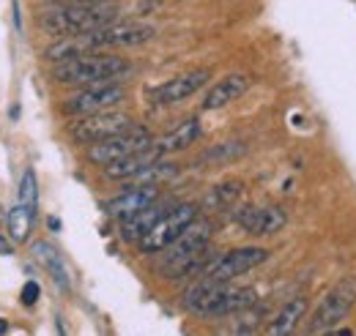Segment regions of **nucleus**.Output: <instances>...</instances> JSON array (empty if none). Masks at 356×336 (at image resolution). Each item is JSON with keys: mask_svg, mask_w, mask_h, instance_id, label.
I'll return each instance as SVG.
<instances>
[{"mask_svg": "<svg viewBox=\"0 0 356 336\" xmlns=\"http://www.w3.org/2000/svg\"><path fill=\"white\" fill-rule=\"evenodd\" d=\"M36 172L33 169H25L22 172V180H19V205H25V208L36 210Z\"/></svg>", "mask_w": 356, "mask_h": 336, "instance_id": "nucleus-23", "label": "nucleus"}, {"mask_svg": "<svg viewBox=\"0 0 356 336\" xmlns=\"http://www.w3.org/2000/svg\"><path fill=\"white\" fill-rule=\"evenodd\" d=\"M244 151H247V148H244L241 142H222V145H217L214 151H209L203 159H214V162H217V159H233V156H241Z\"/></svg>", "mask_w": 356, "mask_h": 336, "instance_id": "nucleus-24", "label": "nucleus"}, {"mask_svg": "<svg viewBox=\"0 0 356 336\" xmlns=\"http://www.w3.org/2000/svg\"><path fill=\"white\" fill-rule=\"evenodd\" d=\"M63 3H115V0H63Z\"/></svg>", "mask_w": 356, "mask_h": 336, "instance_id": "nucleus-27", "label": "nucleus"}, {"mask_svg": "<svg viewBox=\"0 0 356 336\" xmlns=\"http://www.w3.org/2000/svg\"><path fill=\"white\" fill-rule=\"evenodd\" d=\"M168 208H170V205H162V203L156 200L154 205L137 210L134 216L124 219V224H121V238H124V241H129V244H137V241H140V238H143V235L156 224V219H159Z\"/></svg>", "mask_w": 356, "mask_h": 336, "instance_id": "nucleus-18", "label": "nucleus"}, {"mask_svg": "<svg viewBox=\"0 0 356 336\" xmlns=\"http://www.w3.org/2000/svg\"><path fill=\"white\" fill-rule=\"evenodd\" d=\"M233 219H236V224H238L244 233H250V235H255V238L274 235V233H280V230L288 224V213L282 208H277V205H264V208L247 205V208L236 210Z\"/></svg>", "mask_w": 356, "mask_h": 336, "instance_id": "nucleus-12", "label": "nucleus"}, {"mask_svg": "<svg viewBox=\"0 0 356 336\" xmlns=\"http://www.w3.org/2000/svg\"><path fill=\"white\" fill-rule=\"evenodd\" d=\"M209 244H211V224L195 219L168 249H162L159 274H165L168 279H176V276L195 271L203 262Z\"/></svg>", "mask_w": 356, "mask_h": 336, "instance_id": "nucleus-4", "label": "nucleus"}, {"mask_svg": "<svg viewBox=\"0 0 356 336\" xmlns=\"http://www.w3.org/2000/svg\"><path fill=\"white\" fill-rule=\"evenodd\" d=\"M356 306V279L346 276L340 279L329 293L323 295V301L318 303V309L312 312L310 323H307V334H329L334 331Z\"/></svg>", "mask_w": 356, "mask_h": 336, "instance_id": "nucleus-5", "label": "nucleus"}, {"mask_svg": "<svg viewBox=\"0 0 356 336\" xmlns=\"http://www.w3.org/2000/svg\"><path fill=\"white\" fill-rule=\"evenodd\" d=\"M6 331H8V323H6V320H0V334H6Z\"/></svg>", "mask_w": 356, "mask_h": 336, "instance_id": "nucleus-28", "label": "nucleus"}, {"mask_svg": "<svg viewBox=\"0 0 356 336\" xmlns=\"http://www.w3.org/2000/svg\"><path fill=\"white\" fill-rule=\"evenodd\" d=\"M124 99H127V87L121 83L86 85L80 93H74L63 101V112L74 115V118L90 115V112H104V110H115Z\"/></svg>", "mask_w": 356, "mask_h": 336, "instance_id": "nucleus-9", "label": "nucleus"}, {"mask_svg": "<svg viewBox=\"0 0 356 336\" xmlns=\"http://www.w3.org/2000/svg\"><path fill=\"white\" fill-rule=\"evenodd\" d=\"M197 219V205H192V203H181V205H170V208L165 210L159 219H156V224L137 241V246H140V252L143 254H159L162 249H168L173 241H176L178 235L192 224Z\"/></svg>", "mask_w": 356, "mask_h": 336, "instance_id": "nucleus-6", "label": "nucleus"}, {"mask_svg": "<svg viewBox=\"0 0 356 336\" xmlns=\"http://www.w3.org/2000/svg\"><path fill=\"white\" fill-rule=\"evenodd\" d=\"M33 257H36L47 271L52 274V279H55L63 290H69V271H66V265H63L60 254L55 252L49 244H44V241H36V244H33Z\"/></svg>", "mask_w": 356, "mask_h": 336, "instance_id": "nucleus-21", "label": "nucleus"}, {"mask_svg": "<svg viewBox=\"0 0 356 336\" xmlns=\"http://www.w3.org/2000/svg\"><path fill=\"white\" fill-rule=\"evenodd\" d=\"M132 72L129 60L118 58V55H104V52H86L77 55L72 60L55 63L52 69V80L58 85H99V83H118L121 77H127Z\"/></svg>", "mask_w": 356, "mask_h": 336, "instance_id": "nucleus-3", "label": "nucleus"}, {"mask_svg": "<svg viewBox=\"0 0 356 336\" xmlns=\"http://www.w3.org/2000/svg\"><path fill=\"white\" fill-rule=\"evenodd\" d=\"M0 219H6V216H3V208H0Z\"/></svg>", "mask_w": 356, "mask_h": 336, "instance_id": "nucleus-29", "label": "nucleus"}, {"mask_svg": "<svg viewBox=\"0 0 356 336\" xmlns=\"http://www.w3.org/2000/svg\"><path fill=\"white\" fill-rule=\"evenodd\" d=\"M211 80V72L209 69H192V72H184L173 80L162 83L159 87L151 90V101L159 104V107H168V104H178L189 96H195L203 85Z\"/></svg>", "mask_w": 356, "mask_h": 336, "instance_id": "nucleus-13", "label": "nucleus"}, {"mask_svg": "<svg viewBox=\"0 0 356 336\" xmlns=\"http://www.w3.org/2000/svg\"><path fill=\"white\" fill-rule=\"evenodd\" d=\"M132 118L127 112H118V110H104V112H90V115H80L72 126L69 134L72 140L90 145V142H99V140H107V137H115L127 128H132Z\"/></svg>", "mask_w": 356, "mask_h": 336, "instance_id": "nucleus-10", "label": "nucleus"}, {"mask_svg": "<svg viewBox=\"0 0 356 336\" xmlns=\"http://www.w3.org/2000/svg\"><path fill=\"white\" fill-rule=\"evenodd\" d=\"M39 293H42L39 282H28V285L22 287V303H25V306H33V303L39 301Z\"/></svg>", "mask_w": 356, "mask_h": 336, "instance_id": "nucleus-25", "label": "nucleus"}, {"mask_svg": "<svg viewBox=\"0 0 356 336\" xmlns=\"http://www.w3.org/2000/svg\"><path fill=\"white\" fill-rule=\"evenodd\" d=\"M268 260V252L264 246H238V249H230V252L214 257L203 271L200 276L206 279H217V282H233L236 276L258 268L261 262Z\"/></svg>", "mask_w": 356, "mask_h": 336, "instance_id": "nucleus-11", "label": "nucleus"}, {"mask_svg": "<svg viewBox=\"0 0 356 336\" xmlns=\"http://www.w3.org/2000/svg\"><path fill=\"white\" fill-rule=\"evenodd\" d=\"M156 159H162V153L151 145V148H145V151H137V153L127 156V159H118V162L107 165V167H104V175H107L110 180H132V178H137L145 167H151Z\"/></svg>", "mask_w": 356, "mask_h": 336, "instance_id": "nucleus-16", "label": "nucleus"}, {"mask_svg": "<svg viewBox=\"0 0 356 336\" xmlns=\"http://www.w3.org/2000/svg\"><path fill=\"white\" fill-rule=\"evenodd\" d=\"M86 44H88L90 52H99V49H124V47H140V44L151 42L156 36V28L154 25H145V22H110L99 31H90V33H80Z\"/></svg>", "mask_w": 356, "mask_h": 336, "instance_id": "nucleus-8", "label": "nucleus"}, {"mask_svg": "<svg viewBox=\"0 0 356 336\" xmlns=\"http://www.w3.org/2000/svg\"><path fill=\"white\" fill-rule=\"evenodd\" d=\"M258 293L252 287H233L230 282L200 279L184 295V306L197 317H227L252 309Z\"/></svg>", "mask_w": 356, "mask_h": 336, "instance_id": "nucleus-1", "label": "nucleus"}, {"mask_svg": "<svg viewBox=\"0 0 356 336\" xmlns=\"http://www.w3.org/2000/svg\"><path fill=\"white\" fill-rule=\"evenodd\" d=\"M118 19V8L113 3H63L47 8L39 17V28L49 36H80L99 31Z\"/></svg>", "mask_w": 356, "mask_h": 336, "instance_id": "nucleus-2", "label": "nucleus"}, {"mask_svg": "<svg viewBox=\"0 0 356 336\" xmlns=\"http://www.w3.org/2000/svg\"><path fill=\"white\" fill-rule=\"evenodd\" d=\"M156 200H159V186H156V183H137V186H129L127 192L115 194L113 200H107V203H104V210H107V216L124 221V219L134 216L137 210L154 205Z\"/></svg>", "mask_w": 356, "mask_h": 336, "instance_id": "nucleus-14", "label": "nucleus"}, {"mask_svg": "<svg viewBox=\"0 0 356 336\" xmlns=\"http://www.w3.org/2000/svg\"><path fill=\"white\" fill-rule=\"evenodd\" d=\"M6 254H11V244H8V238L0 235V257H6Z\"/></svg>", "mask_w": 356, "mask_h": 336, "instance_id": "nucleus-26", "label": "nucleus"}, {"mask_svg": "<svg viewBox=\"0 0 356 336\" xmlns=\"http://www.w3.org/2000/svg\"><path fill=\"white\" fill-rule=\"evenodd\" d=\"M151 145H154L151 131H148V128L132 126V128H127V131H121V134H115V137L90 142L86 156H88V162H93V165L107 167V165H113V162H118V159H127V156H132L137 151H145V148H151Z\"/></svg>", "mask_w": 356, "mask_h": 336, "instance_id": "nucleus-7", "label": "nucleus"}, {"mask_svg": "<svg viewBox=\"0 0 356 336\" xmlns=\"http://www.w3.org/2000/svg\"><path fill=\"white\" fill-rule=\"evenodd\" d=\"M33 216H36V210L25 208V205H19V203L8 210L6 224H8V235H11L17 244H25V241H28L31 227H33Z\"/></svg>", "mask_w": 356, "mask_h": 336, "instance_id": "nucleus-22", "label": "nucleus"}, {"mask_svg": "<svg viewBox=\"0 0 356 336\" xmlns=\"http://www.w3.org/2000/svg\"><path fill=\"white\" fill-rule=\"evenodd\" d=\"M250 85H252V80L247 74H227V77L217 80V83L209 87V93H206V99H203L200 107L203 110H222L230 101L241 99L250 90Z\"/></svg>", "mask_w": 356, "mask_h": 336, "instance_id": "nucleus-15", "label": "nucleus"}, {"mask_svg": "<svg viewBox=\"0 0 356 336\" xmlns=\"http://www.w3.org/2000/svg\"><path fill=\"white\" fill-rule=\"evenodd\" d=\"M241 180H222V183H217L209 194H206V200H203V208L209 210H227L236 205V200L241 197Z\"/></svg>", "mask_w": 356, "mask_h": 336, "instance_id": "nucleus-20", "label": "nucleus"}, {"mask_svg": "<svg viewBox=\"0 0 356 336\" xmlns=\"http://www.w3.org/2000/svg\"><path fill=\"white\" fill-rule=\"evenodd\" d=\"M200 134H203L200 121H197V118H189V121L178 124L176 128H170L168 134H162L159 140H154V148H156L162 156H168V153H178V151L189 148Z\"/></svg>", "mask_w": 356, "mask_h": 336, "instance_id": "nucleus-17", "label": "nucleus"}, {"mask_svg": "<svg viewBox=\"0 0 356 336\" xmlns=\"http://www.w3.org/2000/svg\"><path fill=\"white\" fill-rule=\"evenodd\" d=\"M305 312H307V298L305 295H296V298H291L277 314H274V320L268 323L266 334L268 336H285L291 334L296 326H299V320L305 317Z\"/></svg>", "mask_w": 356, "mask_h": 336, "instance_id": "nucleus-19", "label": "nucleus"}]
</instances>
